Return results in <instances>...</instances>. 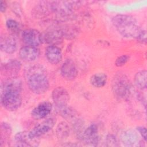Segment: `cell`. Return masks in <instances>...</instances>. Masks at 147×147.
<instances>
[{"mask_svg": "<svg viewBox=\"0 0 147 147\" xmlns=\"http://www.w3.org/2000/svg\"><path fill=\"white\" fill-rule=\"evenodd\" d=\"M111 22L118 32L123 37L136 38L142 43H146V31L137 24L133 16L117 14L112 18Z\"/></svg>", "mask_w": 147, "mask_h": 147, "instance_id": "6da1fadb", "label": "cell"}, {"mask_svg": "<svg viewBox=\"0 0 147 147\" xmlns=\"http://www.w3.org/2000/svg\"><path fill=\"white\" fill-rule=\"evenodd\" d=\"M26 83L30 90L36 94L46 92L49 87V82L45 68L36 64L29 67L25 73Z\"/></svg>", "mask_w": 147, "mask_h": 147, "instance_id": "7a4b0ae2", "label": "cell"}, {"mask_svg": "<svg viewBox=\"0 0 147 147\" xmlns=\"http://www.w3.org/2000/svg\"><path fill=\"white\" fill-rule=\"evenodd\" d=\"M132 85L127 76L122 73L114 75L111 83V89L114 96L119 99H127L131 93Z\"/></svg>", "mask_w": 147, "mask_h": 147, "instance_id": "3957f363", "label": "cell"}, {"mask_svg": "<svg viewBox=\"0 0 147 147\" xmlns=\"http://www.w3.org/2000/svg\"><path fill=\"white\" fill-rule=\"evenodd\" d=\"M1 103L3 107L8 111L17 110L22 104L21 92L17 91L1 92Z\"/></svg>", "mask_w": 147, "mask_h": 147, "instance_id": "277c9868", "label": "cell"}, {"mask_svg": "<svg viewBox=\"0 0 147 147\" xmlns=\"http://www.w3.org/2000/svg\"><path fill=\"white\" fill-rule=\"evenodd\" d=\"M56 119L54 118H49L44 119L29 131V137L32 139H35L45 134L54 127Z\"/></svg>", "mask_w": 147, "mask_h": 147, "instance_id": "5b68a950", "label": "cell"}, {"mask_svg": "<svg viewBox=\"0 0 147 147\" xmlns=\"http://www.w3.org/2000/svg\"><path fill=\"white\" fill-rule=\"evenodd\" d=\"M52 98L53 103L58 111L67 106L69 100V94L65 88L57 87L52 91Z\"/></svg>", "mask_w": 147, "mask_h": 147, "instance_id": "8992f818", "label": "cell"}, {"mask_svg": "<svg viewBox=\"0 0 147 147\" xmlns=\"http://www.w3.org/2000/svg\"><path fill=\"white\" fill-rule=\"evenodd\" d=\"M41 39L42 43L56 45L63 41V37L59 27L52 28L41 33Z\"/></svg>", "mask_w": 147, "mask_h": 147, "instance_id": "52a82bcc", "label": "cell"}, {"mask_svg": "<svg viewBox=\"0 0 147 147\" xmlns=\"http://www.w3.org/2000/svg\"><path fill=\"white\" fill-rule=\"evenodd\" d=\"M82 138L86 145L89 146H97L99 141L97 125L92 123L86 128L83 131Z\"/></svg>", "mask_w": 147, "mask_h": 147, "instance_id": "ba28073f", "label": "cell"}, {"mask_svg": "<svg viewBox=\"0 0 147 147\" xmlns=\"http://www.w3.org/2000/svg\"><path fill=\"white\" fill-rule=\"evenodd\" d=\"M21 63L17 59H11L2 63L1 65V72L4 76L14 77L20 71Z\"/></svg>", "mask_w": 147, "mask_h": 147, "instance_id": "9c48e42d", "label": "cell"}, {"mask_svg": "<svg viewBox=\"0 0 147 147\" xmlns=\"http://www.w3.org/2000/svg\"><path fill=\"white\" fill-rule=\"evenodd\" d=\"M60 73L63 78L67 80H73L78 76V70L75 62L71 59H67L63 63Z\"/></svg>", "mask_w": 147, "mask_h": 147, "instance_id": "30bf717a", "label": "cell"}, {"mask_svg": "<svg viewBox=\"0 0 147 147\" xmlns=\"http://www.w3.org/2000/svg\"><path fill=\"white\" fill-rule=\"evenodd\" d=\"M41 34V33L36 29H28L22 33V40L26 45L37 47L42 43Z\"/></svg>", "mask_w": 147, "mask_h": 147, "instance_id": "8fae6325", "label": "cell"}, {"mask_svg": "<svg viewBox=\"0 0 147 147\" xmlns=\"http://www.w3.org/2000/svg\"><path fill=\"white\" fill-rule=\"evenodd\" d=\"M120 139L122 143L126 146H142V141L140 140L137 133L131 129L123 131L121 134Z\"/></svg>", "mask_w": 147, "mask_h": 147, "instance_id": "7c38bea8", "label": "cell"}, {"mask_svg": "<svg viewBox=\"0 0 147 147\" xmlns=\"http://www.w3.org/2000/svg\"><path fill=\"white\" fill-rule=\"evenodd\" d=\"M40 55V49L36 47L26 45L21 47L19 51L20 57L26 62H32L36 60Z\"/></svg>", "mask_w": 147, "mask_h": 147, "instance_id": "4fadbf2b", "label": "cell"}, {"mask_svg": "<svg viewBox=\"0 0 147 147\" xmlns=\"http://www.w3.org/2000/svg\"><path fill=\"white\" fill-rule=\"evenodd\" d=\"M52 105L49 102H42L36 106L31 111L32 117L37 119H42L47 117L52 111Z\"/></svg>", "mask_w": 147, "mask_h": 147, "instance_id": "5bb4252c", "label": "cell"}, {"mask_svg": "<svg viewBox=\"0 0 147 147\" xmlns=\"http://www.w3.org/2000/svg\"><path fill=\"white\" fill-rule=\"evenodd\" d=\"M22 87L21 80L16 77L8 78L1 83V91H17L21 92Z\"/></svg>", "mask_w": 147, "mask_h": 147, "instance_id": "9a60e30c", "label": "cell"}, {"mask_svg": "<svg viewBox=\"0 0 147 147\" xmlns=\"http://www.w3.org/2000/svg\"><path fill=\"white\" fill-rule=\"evenodd\" d=\"M0 48L2 51L8 54H12L17 49V41L13 36H2L0 40Z\"/></svg>", "mask_w": 147, "mask_h": 147, "instance_id": "2e32d148", "label": "cell"}, {"mask_svg": "<svg viewBox=\"0 0 147 147\" xmlns=\"http://www.w3.org/2000/svg\"><path fill=\"white\" fill-rule=\"evenodd\" d=\"M45 57L49 63L56 65L62 60V52L60 48L56 45H49L45 49Z\"/></svg>", "mask_w": 147, "mask_h": 147, "instance_id": "e0dca14e", "label": "cell"}, {"mask_svg": "<svg viewBox=\"0 0 147 147\" xmlns=\"http://www.w3.org/2000/svg\"><path fill=\"white\" fill-rule=\"evenodd\" d=\"M29 136V132L21 131L17 133L14 136V142L17 146H32L37 145L36 142L33 141Z\"/></svg>", "mask_w": 147, "mask_h": 147, "instance_id": "ac0fdd59", "label": "cell"}, {"mask_svg": "<svg viewBox=\"0 0 147 147\" xmlns=\"http://www.w3.org/2000/svg\"><path fill=\"white\" fill-rule=\"evenodd\" d=\"M60 28L63 38L68 40L74 39L79 34V30L74 25H64Z\"/></svg>", "mask_w": 147, "mask_h": 147, "instance_id": "d6986e66", "label": "cell"}, {"mask_svg": "<svg viewBox=\"0 0 147 147\" xmlns=\"http://www.w3.org/2000/svg\"><path fill=\"white\" fill-rule=\"evenodd\" d=\"M107 80V75L102 72L95 73L92 75L90 79L91 84L96 88H101L103 87L106 84Z\"/></svg>", "mask_w": 147, "mask_h": 147, "instance_id": "ffe728a7", "label": "cell"}, {"mask_svg": "<svg viewBox=\"0 0 147 147\" xmlns=\"http://www.w3.org/2000/svg\"><path fill=\"white\" fill-rule=\"evenodd\" d=\"M12 130L10 125L6 122H2L1 125L0 145L3 146L8 142L9 139L11 134Z\"/></svg>", "mask_w": 147, "mask_h": 147, "instance_id": "44dd1931", "label": "cell"}, {"mask_svg": "<svg viewBox=\"0 0 147 147\" xmlns=\"http://www.w3.org/2000/svg\"><path fill=\"white\" fill-rule=\"evenodd\" d=\"M70 133V128L68 124L62 121L60 122L56 128V134L60 140H64L67 138Z\"/></svg>", "mask_w": 147, "mask_h": 147, "instance_id": "7402d4cb", "label": "cell"}, {"mask_svg": "<svg viewBox=\"0 0 147 147\" xmlns=\"http://www.w3.org/2000/svg\"><path fill=\"white\" fill-rule=\"evenodd\" d=\"M146 71L142 70L137 72L134 76V83L136 86L140 90L146 88Z\"/></svg>", "mask_w": 147, "mask_h": 147, "instance_id": "603a6c76", "label": "cell"}, {"mask_svg": "<svg viewBox=\"0 0 147 147\" xmlns=\"http://www.w3.org/2000/svg\"><path fill=\"white\" fill-rule=\"evenodd\" d=\"M60 115L65 119L74 121L77 115V112L75 110L67 106L58 110Z\"/></svg>", "mask_w": 147, "mask_h": 147, "instance_id": "cb8c5ba5", "label": "cell"}, {"mask_svg": "<svg viewBox=\"0 0 147 147\" xmlns=\"http://www.w3.org/2000/svg\"><path fill=\"white\" fill-rule=\"evenodd\" d=\"M7 29L13 33H17L20 30V25L16 20L13 19H8L6 22Z\"/></svg>", "mask_w": 147, "mask_h": 147, "instance_id": "d4e9b609", "label": "cell"}, {"mask_svg": "<svg viewBox=\"0 0 147 147\" xmlns=\"http://www.w3.org/2000/svg\"><path fill=\"white\" fill-rule=\"evenodd\" d=\"M130 56L127 55H122L120 56H118L115 61V65L117 67H120L125 65L127 62L129 60Z\"/></svg>", "mask_w": 147, "mask_h": 147, "instance_id": "484cf974", "label": "cell"}, {"mask_svg": "<svg viewBox=\"0 0 147 147\" xmlns=\"http://www.w3.org/2000/svg\"><path fill=\"white\" fill-rule=\"evenodd\" d=\"M105 145L108 146H118L117 138L112 134L107 135L105 138Z\"/></svg>", "mask_w": 147, "mask_h": 147, "instance_id": "4316f807", "label": "cell"}, {"mask_svg": "<svg viewBox=\"0 0 147 147\" xmlns=\"http://www.w3.org/2000/svg\"><path fill=\"white\" fill-rule=\"evenodd\" d=\"M137 130L139 133V134L141 136L143 140L146 141V129L144 126H138L137 127Z\"/></svg>", "mask_w": 147, "mask_h": 147, "instance_id": "83f0119b", "label": "cell"}, {"mask_svg": "<svg viewBox=\"0 0 147 147\" xmlns=\"http://www.w3.org/2000/svg\"><path fill=\"white\" fill-rule=\"evenodd\" d=\"M7 8V4L6 2L3 1H1V6H0V10L1 13H4L6 11Z\"/></svg>", "mask_w": 147, "mask_h": 147, "instance_id": "f1b7e54d", "label": "cell"}]
</instances>
